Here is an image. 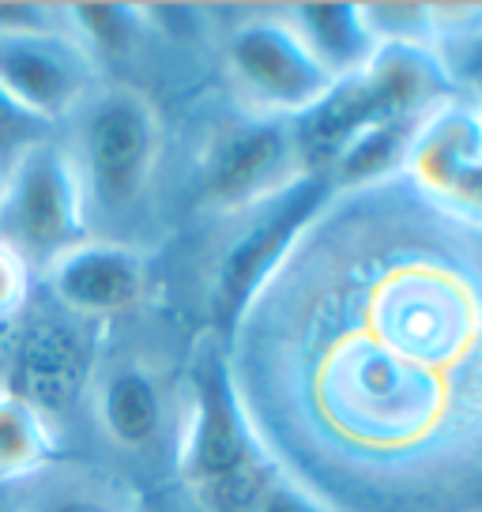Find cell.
I'll use <instances>...</instances> for the list:
<instances>
[{"mask_svg": "<svg viewBox=\"0 0 482 512\" xmlns=\"http://www.w3.org/2000/svg\"><path fill=\"white\" fill-rule=\"evenodd\" d=\"M223 351L268 460L332 512H482V219L403 170L332 189Z\"/></svg>", "mask_w": 482, "mask_h": 512, "instance_id": "cell-1", "label": "cell"}, {"mask_svg": "<svg viewBox=\"0 0 482 512\" xmlns=\"http://www.w3.org/2000/svg\"><path fill=\"white\" fill-rule=\"evenodd\" d=\"M83 192L91 238L113 241V230L136 219L159 174V106L132 83H98L61 132Z\"/></svg>", "mask_w": 482, "mask_h": 512, "instance_id": "cell-2", "label": "cell"}, {"mask_svg": "<svg viewBox=\"0 0 482 512\" xmlns=\"http://www.w3.org/2000/svg\"><path fill=\"white\" fill-rule=\"evenodd\" d=\"M445 49L426 42H381L358 72L332 83V91L294 121L306 174H324L362 132L392 121L426 117L456 91Z\"/></svg>", "mask_w": 482, "mask_h": 512, "instance_id": "cell-3", "label": "cell"}, {"mask_svg": "<svg viewBox=\"0 0 482 512\" xmlns=\"http://www.w3.org/2000/svg\"><path fill=\"white\" fill-rule=\"evenodd\" d=\"M102 343L106 324L76 317L42 287H34L31 302L16 320L4 392L27 403L57 437V445H65L68 426L83 415Z\"/></svg>", "mask_w": 482, "mask_h": 512, "instance_id": "cell-4", "label": "cell"}, {"mask_svg": "<svg viewBox=\"0 0 482 512\" xmlns=\"http://www.w3.org/2000/svg\"><path fill=\"white\" fill-rule=\"evenodd\" d=\"M91 238L83 192L61 136L23 151L0 189V245L42 275L80 241Z\"/></svg>", "mask_w": 482, "mask_h": 512, "instance_id": "cell-5", "label": "cell"}, {"mask_svg": "<svg viewBox=\"0 0 482 512\" xmlns=\"http://www.w3.org/2000/svg\"><path fill=\"white\" fill-rule=\"evenodd\" d=\"M272 467L245 418L223 343L200 347L189 369V418L177 441V475L189 494Z\"/></svg>", "mask_w": 482, "mask_h": 512, "instance_id": "cell-6", "label": "cell"}, {"mask_svg": "<svg viewBox=\"0 0 482 512\" xmlns=\"http://www.w3.org/2000/svg\"><path fill=\"white\" fill-rule=\"evenodd\" d=\"M226 72L253 113L290 121L313 110L336 83L287 12L241 19L226 38Z\"/></svg>", "mask_w": 482, "mask_h": 512, "instance_id": "cell-7", "label": "cell"}, {"mask_svg": "<svg viewBox=\"0 0 482 512\" xmlns=\"http://www.w3.org/2000/svg\"><path fill=\"white\" fill-rule=\"evenodd\" d=\"M332 196V181L324 174H302L290 189L272 196L268 204L253 208V223L238 234L219 260V272L211 283V328L223 343L245 305L253 302L260 283L283 264L290 245L309 226V219L324 208V200Z\"/></svg>", "mask_w": 482, "mask_h": 512, "instance_id": "cell-8", "label": "cell"}, {"mask_svg": "<svg viewBox=\"0 0 482 512\" xmlns=\"http://www.w3.org/2000/svg\"><path fill=\"white\" fill-rule=\"evenodd\" d=\"M306 174L290 117L249 113L215 132L204 159V200L219 211H253Z\"/></svg>", "mask_w": 482, "mask_h": 512, "instance_id": "cell-9", "label": "cell"}, {"mask_svg": "<svg viewBox=\"0 0 482 512\" xmlns=\"http://www.w3.org/2000/svg\"><path fill=\"white\" fill-rule=\"evenodd\" d=\"M102 80L98 61L68 23L57 31L0 34V91L57 132Z\"/></svg>", "mask_w": 482, "mask_h": 512, "instance_id": "cell-10", "label": "cell"}, {"mask_svg": "<svg viewBox=\"0 0 482 512\" xmlns=\"http://www.w3.org/2000/svg\"><path fill=\"white\" fill-rule=\"evenodd\" d=\"M83 415L98 441L121 460H147L166 445L170 400L155 369L136 354H98L95 377L83 400Z\"/></svg>", "mask_w": 482, "mask_h": 512, "instance_id": "cell-11", "label": "cell"}, {"mask_svg": "<svg viewBox=\"0 0 482 512\" xmlns=\"http://www.w3.org/2000/svg\"><path fill=\"white\" fill-rule=\"evenodd\" d=\"M403 174L426 196L482 219V117L475 98L449 95L418 121Z\"/></svg>", "mask_w": 482, "mask_h": 512, "instance_id": "cell-12", "label": "cell"}, {"mask_svg": "<svg viewBox=\"0 0 482 512\" xmlns=\"http://www.w3.org/2000/svg\"><path fill=\"white\" fill-rule=\"evenodd\" d=\"M38 287L95 324L132 313L147 294V256L132 241L87 238L49 268Z\"/></svg>", "mask_w": 482, "mask_h": 512, "instance_id": "cell-13", "label": "cell"}, {"mask_svg": "<svg viewBox=\"0 0 482 512\" xmlns=\"http://www.w3.org/2000/svg\"><path fill=\"white\" fill-rule=\"evenodd\" d=\"M0 497L8 512H144V497L121 471L72 460L65 452L0 482Z\"/></svg>", "mask_w": 482, "mask_h": 512, "instance_id": "cell-14", "label": "cell"}, {"mask_svg": "<svg viewBox=\"0 0 482 512\" xmlns=\"http://www.w3.org/2000/svg\"><path fill=\"white\" fill-rule=\"evenodd\" d=\"M287 19L298 27L313 49V57L336 76H351L373 57L381 46L366 19V4H347V0H313V4H294Z\"/></svg>", "mask_w": 482, "mask_h": 512, "instance_id": "cell-15", "label": "cell"}, {"mask_svg": "<svg viewBox=\"0 0 482 512\" xmlns=\"http://www.w3.org/2000/svg\"><path fill=\"white\" fill-rule=\"evenodd\" d=\"M53 456H61V445L46 430V422L27 403L0 392V482L19 479Z\"/></svg>", "mask_w": 482, "mask_h": 512, "instance_id": "cell-16", "label": "cell"}, {"mask_svg": "<svg viewBox=\"0 0 482 512\" xmlns=\"http://www.w3.org/2000/svg\"><path fill=\"white\" fill-rule=\"evenodd\" d=\"M57 136V128L46 125V121H38L34 113H27L19 102L0 91V170L8 174L12 170V162L23 155V151H31L34 144H42V140H53Z\"/></svg>", "mask_w": 482, "mask_h": 512, "instance_id": "cell-17", "label": "cell"}, {"mask_svg": "<svg viewBox=\"0 0 482 512\" xmlns=\"http://www.w3.org/2000/svg\"><path fill=\"white\" fill-rule=\"evenodd\" d=\"M38 279L12 249L0 245V324H16L19 313L31 302Z\"/></svg>", "mask_w": 482, "mask_h": 512, "instance_id": "cell-18", "label": "cell"}, {"mask_svg": "<svg viewBox=\"0 0 482 512\" xmlns=\"http://www.w3.org/2000/svg\"><path fill=\"white\" fill-rule=\"evenodd\" d=\"M65 27V8L31 4V0H0V34L57 31Z\"/></svg>", "mask_w": 482, "mask_h": 512, "instance_id": "cell-19", "label": "cell"}, {"mask_svg": "<svg viewBox=\"0 0 482 512\" xmlns=\"http://www.w3.org/2000/svg\"><path fill=\"white\" fill-rule=\"evenodd\" d=\"M257 512H332L328 505H321L313 494H306L302 486H294L290 479H275V486L268 490V497L260 501Z\"/></svg>", "mask_w": 482, "mask_h": 512, "instance_id": "cell-20", "label": "cell"}, {"mask_svg": "<svg viewBox=\"0 0 482 512\" xmlns=\"http://www.w3.org/2000/svg\"><path fill=\"white\" fill-rule=\"evenodd\" d=\"M452 49H467V80H475V87H482V38Z\"/></svg>", "mask_w": 482, "mask_h": 512, "instance_id": "cell-21", "label": "cell"}, {"mask_svg": "<svg viewBox=\"0 0 482 512\" xmlns=\"http://www.w3.org/2000/svg\"><path fill=\"white\" fill-rule=\"evenodd\" d=\"M471 98H475V110H479V117H482V87H475V95Z\"/></svg>", "mask_w": 482, "mask_h": 512, "instance_id": "cell-22", "label": "cell"}, {"mask_svg": "<svg viewBox=\"0 0 482 512\" xmlns=\"http://www.w3.org/2000/svg\"><path fill=\"white\" fill-rule=\"evenodd\" d=\"M0 189H4V170H0Z\"/></svg>", "mask_w": 482, "mask_h": 512, "instance_id": "cell-23", "label": "cell"}, {"mask_svg": "<svg viewBox=\"0 0 482 512\" xmlns=\"http://www.w3.org/2000/svg\"><path fill=\"white\" fill-rule=\"evenodd\" d=\"M0 512H8V509H4V497H0Z\"/></svg>", "mask_w": 482, "mask_h": 512, "instance_id": "cell-24", "label": "cell"}]
</instances>
